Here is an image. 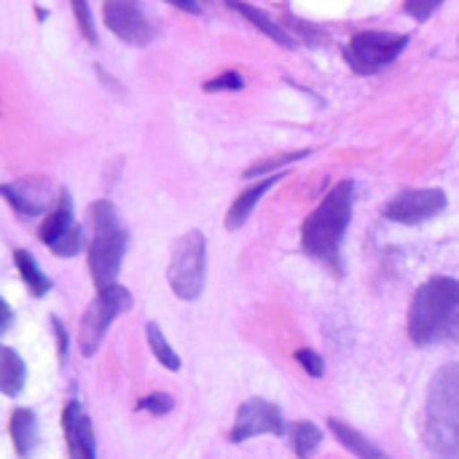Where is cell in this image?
Segmentation results:
<instances>
[{
	"instance_id": "6da1fadb",
	"label": "cell",
	"mask_w": 459,
	"mask_h": 459,
	"mask_svg": "<svg viewBox=\"0 0 459 459\" xmlns=\"http://www.w3.org/2000/svg\"><path fill=\"white\" fill-rule=\"evenodd\" d=\"M409 336L417 347L459 342V280L433 277L414 293Z\"/></svg>"
},
{
	"instance_id": "7a4b0ae2",
	"label": "cell",
	"mask_w": 459,
	"mask_h": 459,
	"mask_svg": "<svg viewBox=\"0 0 459 459\" xmlns=\"http://www.w3.org/2000/svg\"><path fill=\"white\" fill-rule=\"evenodd\" d=\"M355 183L342 180L331 188V194L315 207V212L301 226L304 253L333 272H342V242L352 221Z\"/></svg>"
},
{
	"instance_id": "3957f363",
	"label": "cell",
	"mask_w": 459,
	"mask_h": 459,
	"mask_svg": "<svg viewBox=\"0 0 459 459\" xmlns=\"http://www.w3.org/2000/svg\"><path fill=\"white\" fill-rule=\"evenodd\" d=\"M425 444L436 459H459V363L444 366L430 382Z\"/></svg>"
},
{
	"instance_id": "277c9868",
	"label": "cell",
	"mask_w": 459,
	"mask_h": 459,
	"mask_svg": "<svg viewBox=\"0 0 459 459\" xmlns=\"http://www.w3.org/2000/svg\"><path fill=\"white\" fill-rule=\"evenodd\" d=\"M91 215V237H89V269L91 280L100 290H108L116 285L129 231L121 226L116 204L108 199H100L89 207Z\"/></svg>"
},
{
	"instance_id": "5b68a950",
	"label": "cell",
	"mask_w": 459,
	"mask_h": 459,
	"mask_svg": "<svg viewBox=\"0 0 459 459\" xmlns=\"http://www.w3.org/2000/svg\"><path fill=\"white\" fill-rule=\"evenodd\" d=\"M204 274H207V242L204 234L194 229L175 242L167 280L178 299L196 301L204 290Z\"/></svg>"
},
{
	"instance_id": "8992f818",
	"label": "cell",
	"mask_w": 459,
	"mask_h": 459,
	"mask_svg": "<svg viewBox=\"0 0 459 459\" xmlns=\"http://www.w3.org/2000/svg\"><path fill=\"white\" fill-rule=\"evenodd\" d=\"M406 46H409V35L368 30V32H358L344 46V59L352 65L355 73L374 75V73L385 70L387 65H393L403 54Z\"/></svg>"
},
{
	"instance_id": "52a82bcc",
	"label": "cell",
	"mask_w": 459,
	"mask_h": 459,
	"mask_svg": "<svg viewBox=\"0 0 459 459\" xmlns=\"http://www.w3.org/2000/svg\"><path fill=\"white\" fill-rule=\"evenodd\" d=\"M132 307V293L121 285H113L108 290H100V296L89 304V309L83 312L81 317V328H78V347H81V355L91 358L102 339H105V331L110 328V323L126 312Z\"/></svg>"
},
{
	"instance_id": "ba28073f",
	"label": "cell",
	"mask_w": 459,
	"mask_h": 459,
	"mask_svg": "<svg viewBox=\"0 0 459 459\" xmlns=\"http://www.w3.org/2000/svg\"><path fill=\"white\" fill-rule=\"evenodd\" d=\"M3 199L24 218H38L43 212H51L62 199L65 191H56L54 183L43 175H32V178H22V180H13V183H5L0 188Z\"/></svg>"
},
{
	"instance_id": "9c48e42d",
	"label": "cell",
	"mask_w": 459,
	"mask_h": 459,
	"mask_svg": "<svg viewBox=\"0 0 459 459\" xmlns=\"http://www.w3.org/2000/svg\"><path fill=\"white\" fill-rule=\"evenodd\" d=\"M288 428H285V420L280 414V409L272 403V401H264V398H250L239 406L237 411V422L229 433V441L231 444H245L255 436H285Z\"/></svg>"
},
{
	"instance_id": "30bf717a",
	"label": "cell",
	"mask_w": 459,
	"mask_h": 459,
	"mask_svg": "<svg viewBox=\"0 0 459 459\" xmlns=\"http://www.w3.org/2000/svg\"><path fill=\"white\" fill-rule=\"evenodd\" d=\"M446 204L449 202H446V194L441 188L403 191L385 207V218L395 221V223L417 226V223H425V221L436 218L438 212H444Z\"/></svg>"
},
{
	"instance_id": "8fae6325",
	"label": "cell",
	"mask_w": 459,
	"mask_h": 459,
	"mask_svg": "<svg viewBox=\"0 0 459 459\" xmlns=\"http://www.w3.org/2000/svg\"><path fill=\"white\" fill-rule=\"evenodd\" d=\"M102 19H105V24H108L110 32H116L121 40H126L132 46H145L153 38V27L145 19L143 8L137 3L108 0L102 5Z\"/></svg>"
},
{
	"instance_id": "7c38bea8",
	"label": "cell",
	"mask_w": 459,
	"mask_h": 459,
	"mask_svg": "<svg viewBox=\"0 0 459 459\" xmlns=\"http://www.w3.org/2000/svg\"><path fill=\"white\" fill-rule=\"evenodd\" d=\"M62 430H65L70 459H97V441H94L91 420L78 401H70L62 409Z\"/></svg>"
},
{
	"instance_id": "4fadbf2b",
	"label": "cell",
	"mask_w": 459,
	"mask_h": 459,
	"mask_svg": "<svg viewBox=\"0 0 459 459\" xmlns=\"http://www.w3.org/2000/svg\"><path fill=\"white\" fill-rule=\"evenodd\" d=\"M280 178H285V172H280V175H272V178H261L255 186H250L247 191H242L239 196H237V202L229 207V215H226V229L229 231H237V229H242L245 226V221L250 218V212H253V207L264 199V194L280 180Z\"/></svg>"
},
{
	"instance_id": "5bb4252c",
	"label": "cell",
	"mask_w": 459,
	"mask_h": 459,
	"mask_svg": "<svg viewBox=\"0 0 459 459\" xmlns=\"http://www.w3.org/2000/svg\"><path fill=\"white\" fill-rule=\"evenodd\" d=\"M78 223L73 221V202H70V194L65 191L62 194V199L56 202V207L43 218V226H40V242L43 245H48V247H54L67 231H73Z\"/></svg>"
},
{
	"instance_id": "9a60e30c",
	"label": "cell",
	"mask_w": 459,
	"mask_h": 459,
	"mask_svg": "<svg viewBox=\"0 0 459 459\" xmlns=\"http://www.w3.org/2000/svg\"><path fill=\"white\" fill-rule=\"evenodd\" d=\"M328 430L336 436V441L347 449V452H352L355 457L360 459H390L377 444H371L366 436H360L355 428H350V425H344L342 420H328Z\"/></svg>"
},
{
	"instance_id": "2e32d148",
	"label": "cell",
	"mask_w": 459,
	"mask_h": 459,
	"mask_svg": "<svg viewBox=\"0 0 459 459\" xmlns=\"http://www.w3.org/2000/svg\"><path fill=\"white\" fill-rule=\"evenodd\" d=\"M27 368L22 355H16L11 347H0V390L5 398H16L24 387Z\"/></svg>"
},
{
	"instance_id": "e0dca14e",
	"label": "cell",
	"mask_w": 459,
	"mask_h": 459,
	"mask_svg": "<svg viewBox=\"0 0 459 459\" xmlns=\"http://www.w3.org/2000/svg\"><path fill=\"white\" fill-rule=\"evenodd\" d=\"M11 438L19 457H30L38 444V422L30 409H16L11 414Z\"/></svg>"
},
{
	"instance_id": "ac0fdd59",
	"label": "cell",
	"mask_w": 459,
	"mask_h": 459,
	"mask_svg": "<svg viewBox=\"0 0 459 459\" xmlns=\"http://www.w3.org/2000/svg\"><path fill=\"white\" fill-rule=\"evenodd\" d=\"M231 8L239 11V13H245V16L253 22V27H258L261 32H266V35H269L272 40H277L280 46H285V48H293V46H296L293 35H290L280 22L269 19L264 11H258V8H253V5H247V3H231Z\"/></svg>"
},
{
	"instance_id": "d6986e66",
	"label": "cell",
	"mask_w": 459,
	"mask_h": 459,
	"mask_svg": "<svg viewBox=\"0 0 459 459\" xmlns=\"http://www.w3.org/2000/svg\"><path fill=\"white\" fill-rule=\"evenodd\" d=\"M13 261H16V269H19V274H22V280H24L30 296L40 299V296H46V293L51 290L48 277L40 272V266L35 264V258H32L27 250H16V253H13Z\"/></svg>"
},
{
	"instance_id": "ffe728a7",
	"label": "cell",
	"mask_w": 459,
	"mask_h": 459,
	"mask_svg": "<svg viewBox=\"0 0 459 459\" xmlns=\"http://www.w3.org/2000/svg\"><path fill=\"white\" fill-rule=\"evenodd\" d=\"M290 438H293L296 457L309 459L317 452V446L323 444V430L315 422H293L290 425Z\"/></svg>"
},
{
	"instance_id": "44dd1931",
	"label": "cell",
	"mask_w": 459,
	"mask_h": 459,
	"mask_svg": "<svg viewBox=\"0 0 459 459\" xmlns=\"http://www.w3.org/2000/svg\"><path fill=\"white\" fill-rule=\"evenodd\" d=\"M145 336H148V344H151V352L156 355V360H159L164 368L178 371V368H180V358H178V355L172 352V347L167 344L161 328H159L156 323H148V325H145Z\"/></svg>"
},
{
	"instance_id": "7402d4cb",
	"label": "cell",
	"mask_w": 459,
	"mask_h": 459,
	"mask_svg": "<svg viewBox=\"0 0 459 459\" xmlns=\"http://www.w3.org/2000/svg\"><path fill=\"white\" fill-rule=\"evenodd\" d=\"M304 156H309V151H290V153H280V156H272V159H266V161H255V164H250L242 175H245V178H261L264 172H274V175H280V169H282L285 164H293V161H299V159H304Z\"/></svg>"
},
{
	"instance_id": "603a6c76",
	"label": "cell",
	"mask_w": 459,
	"mask_h": 459,
	"mask_svg": "<svg viewBox=\"0 0 459 459\" xmlns=\"http://www.w3.org/2000/svg\"><path fill=\"white\" fill-rule=\"evenodd\" d=\"M81 247H83V231H81V226H75L73 231H67V234H65L54 247H48V250L56 253V255H62V258H70V255H78Z\"/></svg>"
},
{
	"instance_id": "cb8c5ba5",
	"label": "cell",
	"mask_w": 459,
	"mask_h": 459,
	"mask_svg": "<svg viewBox=\"0 0 459 459\" xmlns=\"http://www.w3.org/2000/svg\"><path fill=\"white\" fill-rule=\"evenodd\" d=\"M137 409H140V411H148V414H153V417H164V414H169V411L175 409V401H172V395H167V393H153V395L143 398V401L137 403Z\"/></svg>"
},
{
	"instance_id": "d4e9b609",
	"label": "cell",
	"mask_w": 459,
	"mask_h": 459,
	"mask_svg": "<svg viewBox=\"0 0 459 459\" xmlns=\"http://www.w3.org/2000/svg\"><path fill=\"white\" fill-rule=\"evenodd\" d=\"M73 13H75V19H78V27H81V32H83V38H86L89 43H97L100 38H97L94 22H91V8H89L86 3L75 0V3H73Z\"/></svg>"
},
{
	"instance_id": "484cf974",
	"label": "cell",
	"mask_w": 459,
	"mask_h": 459,
	"mask_svg": "<svg viewBox=\"0 0 459 459\" xmlns=\"http://www.w3.org/2000/svg\"><path fill=\"white\" fill-rule=\"evenodd\" d=\"M242 86H245L242 75L234 73V70H229V73H223V75L207 81V83H204V91H239Z\"/></svg>"
},
{
	"instance_id": "4316f807",
	"label": "cell",
	"mask_w": 459,
	"mask_h": 459,
	"mask_svg": "<svg viewBox=\"0 0 459 459\" xmlns=\"http://www.w3.org/2000/svg\"><path fill=\"white\" fill-rule=\"evenodd\" d=\"M296 360L301 363V368H304L312 379H320V377L325 374L323 358H320L317 352H312V350H299V352H296Z\"/></svg>"
},
{
	"instance_id": "83f0119b",
	"label": "cell",
	"mask_w": 459,
	"mask_h": 459,
	"mask_svg": "<svg viewBox=\"0 0 459 459\" xmlns=\"http://www.w3.org/2000/svg\"><path fill=\"white\" fill-rule=\"evenodd\" d=\"M441 8V3H403V11L406 13H411L414 19H420V22H425L433 11H438Z\"/></svg>"
},
{
	"instance_id": "f1b7e54d",
	"label": "cell",
	"mask_w": 459,
	"mask_h": 459,
	"mask_svg": "<svg viewBox=\"0 0 459 459\" xmlns=\"http://www.w3.org/2000/svg\"><path fill=\"white\" fill-rule=\"evenodd\" d=\"M54 323V331H56V339H59V355H67V333L62 331V323L56 317H51Z\"/></svg>"
},
{
	"instance_id": "f546056e",
	"label": "cell",
	"mask_w": 459,
	"mask_h": 459,
	"mask_svg": "<svg viewBox=\"0 0 459 459\" xmlns=\"http://www.w3.org/2000/svg\"><path fill=\"white\" fill-rule=\"evenodd\" d=\"M0 309H3V325H0V331L5 333V331H8V325H11V307H8L5 301H0Z\"/></svg>"
},
{
	"instance_id": "4dcf8cb0",
	"label": "cell",
	"mask_w": 459,
	"mask_h": 459,
	"mask_svg": "<svg viewBox=\"0 0 459 459\" xmlns=\"http://www.w3.org/2000/svg\"><path fill=\"white\" fill-rule=\"evenodd\" d=\"M178 8H180V11H188V13H199V11H202L199 5H186V3H178Z\"/></svg>"
}]
</instances>
